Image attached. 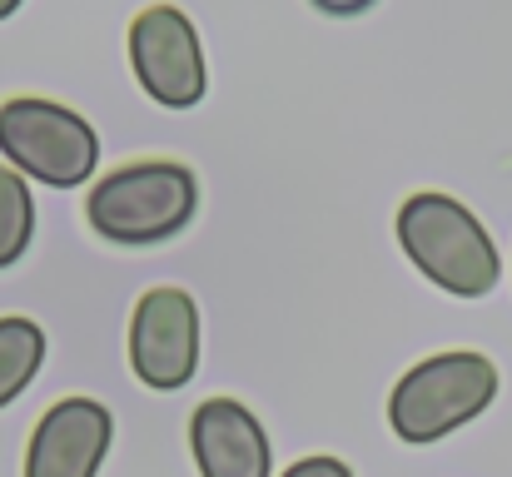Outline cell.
Listing matches in <instances>:
<instances>
[{"mask_svg":"<svg viewBox=\"0 0 512 477\" xmlns=\"http://www.w3.org/2000/svg\"><path fill=\"white\" fill-rule=\"evenodd\" d=\"M393 229H398V244L413 259V269L428 284H438L443 294L483 299V294L498 289V279H503L498 244L488 239L483 219L463 199L423 189V194L403 199Z\"/></svg>","mask_w":512,"mask_h":477,"instance_id":"obj_1","label":"cell"},{"mask_svg":"<svg viewBox=\"0 0 512 477\" xmlns=\"http://www.w3.org/2000/svg\"><path fill=\"white\" fill-rule=\"evenodd\" d=\"M194 209H199V179L179 159H135L105 174L85 194L90 229L125 249L165 244L174 234H184Z\"/></svg>","mask_w":512,"mask_h":477,"instance_id":"obj_2","label":"cell"},{"mask_svg":"<svg viewBox=\"0 0 512 477\" xmlns=\"http://www.w3.org/2000/svg\"><path fill=\"white\" fill-rule=\"evenodd\" d=\"M493 398H498V363L488 353H473V348L433 353L393 383L388 428L413 448L443 443L463 423L483 418L493 408Z\"/></svg>","mask_w":512,"mask_h":477,"instance_id":"obj_3","label":"cell"},{"mask_svg":"<svg viewBox=\"0 0 512 477\" xmlns=\"http://www.w3.org/2000/svg\"><path fill=\"white\" fill-rule=\"evenodd\" d=\"M0 155L45 189H80L100 164V135L85 115L55 100L15 95L0 105Z\"/></svg>","mask_w":512,"mask_h":477,"instance_id":"obj_4","label":"cell"},{"mask_svg":"<svg viewBox=\"0 0 512 477\" xmlns=\"http://www.w3.org/2000/svg\"><path fill=\"white\" fill-rule=\"evenodd\" d=\"M130 70L165 110H194L209 90L204 40L179 5H150L130 20Z\"/></svg>","mask_w":512,"mask_h":477,"instance_id":"obj_5","label":"cell"},{"mask_svg":"<svg viewBox=\"0 0 512 477\" xmlns=\"http://www.w3.org/2000/svg\"><path fill=\"white\" fill-rule=\"evenodd\" d=\"M130 368L155 393H179L199 373V304H194V294L165 284L135 304Z\"/></svg>","mask_w":512,"mask_h":477,"instance_id":"obj_6","label":"cell"},{"mask_svg":"<svg viewBox=\"0 0 512 477\" xmlns=\"http://www.w3.org/2000/svg\"><path fill=\"white\" fill-rule=\"evenodd\" d=\"M115 438V418L105 403L75 393L45 408V418L30 433L25 477H95Z\"/></svg>","mask_w":512,"mask_h":477,"instance_id":"obj_7","label":"cell"},{"mask_svg":"<svg viewBox=\"0 0 512 477\" xmlns=\"http://www.w3.org/2000/svg\"><path fill=\"white\" fill-rule=\"evenodd\" d=\"M189 448L199 477H274L264 423L239 398H204L189 418Z\"/></svg>","mask_w":512,"mask_h":477,"instance_id":"obj_8","label":"cell"},{"mask_svg":"<svg viewBox=\"0 0 512 477\" xmlns=\"http://www.w3.org/2000/svg\"><path fill=\"white\" fill-rule=\"evenodd\" d=\"M45 363V328L25 314L0 318V408L15 403Z\"/></svg>","mask_w":512,"mask_h":477,"instance_id":"obj_9","label":"cell"},{"mask_svg":"<svg viewBox=\"0 0 512 477\" xmlns=\"http://www.w3.org/2000/svg\"><path fill=\"white\" fill-rule=\"evenodd\" d=\"M35 239V194L20 169L0 159V269H10Z\"/></svg>","mask_w":512,"mask_h":477,"instance_id":"obj_10","label":"cell"},{"mask_svg":"<svg viewBox=\"0 0 512 477\" xmlns=\"http://www.w3.org/2000/svg\"><path fill=\"white\" fill-rule=\"evenodd\" d=\"M284 477H353V468L339 463V458H304V463H294Z\"/></svg>","mask_w":512,"mask_h":477,"instance_id":"obj_11","label":"cell"},{"mask_svg":"<svg viewBox=\"0 0 512 477\" xmlns=\"http://www.w3.org/2000/svg\"><path fill=\"white\" fill-rule=\"evenodd\" d=\"M324 15H363V10H373L378 0H314Z\"/></svg>","mask_w":512,"mask_h":477,"instance_id":"obj_12","label":"cell"},{"mask_svg":"<svg viewBox=\"0 0 512 477\" xmlns=\"http://www.w3.org/2000/svg\"><path fill=\"white\" fill-rule=\"evenodd\" d=\"M20 5H25V0H0V20H10V15H15Z\"/></svg>","mask_w":512,"mask_h":477,"instance_id":"obj_13","label":"cell"}]
</instances>
